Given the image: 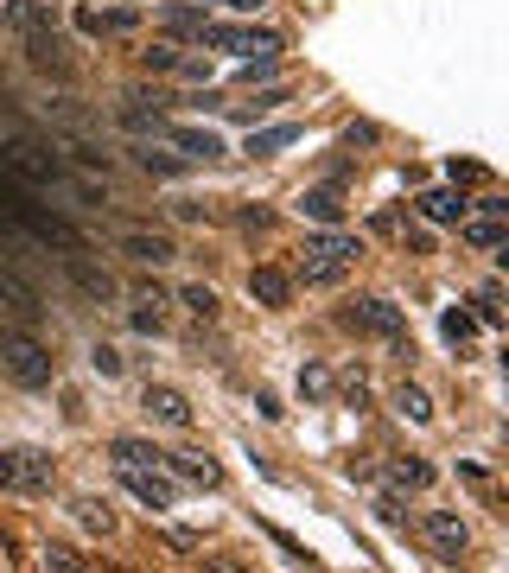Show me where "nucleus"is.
I'll return each instance as SVG.
<instances>
[{
  "instance_id": "19",
  "label": "nucleus",
  "mask_w": 509,
  "mask_h": 573,
  "mask_svg": "<svg viewBox=\"0 0 509 573\" xmlns=\"http://www.w3.org/2000/svg\"><path fill=\"white\" fill-rule=\"evenodd\" d=\"M465 242L484 255H503L509 249V223L503 217H465Z\"/></svg>"
},
{
  "instance_id": "7",
  "label": "nucleus",
  "mask_w": 509,
  "mask_h": 573,
  "mask_svg": "<svg viewBox=\"0 0 509 573\" xmlns=\"http://www.w3.org/2000/svg\"><path fill=\"white\" fill-rule=\"evenodd\" d=\"M58 268H64V281L77 287L83 300H96V306L115 300V274H109V268H90V255H83V249H77V255H58Z\"/></svg>"
},
{
  "instance_id": "30",
  "label": "nucleus",
  "mask_w": 509,
  "mask_h": 573,
  "mask_svg": "<svg viewBox=\"0 0 509 573\" xmlns=\"http://www.w3.org/2000/svg\"><path fill=\"white\" fill-rule=\"evenodd\" d=\"M45 573H90V561L77 548H45Z\"/></svg>"
},
{
  "instance_id": "29",
  "label": "nucleus",
  "mask_w": 509,
  "mask_h": 573,
  "mask_svg": "<svg viewBox=\"0 0 509 573\" xmlns=\"http://www.w3.org/2000/svg\"><path fill=\"white\" fill-rule=\"evenodd\" d=\"M204 26H210V20H204L198 7H166V32H185V39H198Z\"/></svg>"
},
{
  "instance_id": "14",
  "label": "nucleus",
  "mask_w": 509,
  "mask_h": 573,
  "mask_svg": "<svg viewBox=\"0 0 509 573\" xmlns=\"http://www.w3.org/2000/svg\"><path fill=\"white\" fill-rule=\"evenodd\" d=\"M20 51H26V64H32V71H51V77H64V71H70V58H64V39H58V32L20 39Z\"/></svg>"
},
{
  "instance_id": "25",
  "label": "nucleus",
  "mask_w": 509,
  "mask_h": 573,
  "mask_svg": "<svg viewBox=\"0 0 509 573\" xmlns=\"http://www.w3.org/2000/svg\"><path fill=\"white\" fill-rule=\"evenodd\" d=\"M395 408L408 414L414 427H427V421H433V402H427V389H414V382H401V389H395Z\"/></svg>"
},
{
  "instance_id": "5",
  "label": "nucleus",
  "mask_w": 509,
  "mask_h": 573,
  "mask_svg": "<svg viewBox=\"0 0 509 573\" xmlns=\"http://www.w3.org/2000/svg\"><path fill=\"white\" fill-rule=\"evenodd\" d=\"M198 39H204L210 51H236V58H274V51H280L274 32H255V26H217V20H210Z\"/></svg>"
},
{
  "instance_id": "37",
  "label": "nucleus",
  "mask_w": 509,
  "mask_h": 573,
  "mask_svg": "<svg viewBox=\"0 0 509 573\" xmlns=\"http://www.w3.org/2000/svg\"><path fill=\"white\" fill-rule=\"evenodd\" d=\"M376 516H382L389 529H401V523H408V510H401V497H395V491H389V497H376Z\"/></svg>"
},
{
  "instance_id": "1",
  "label": "nucleus",
  "mask_w": 509,
  "mask_h": 573,
  "mask_svg": "<svg viewBox=\"0 0 509 573\" xmlns=\"http://www.w3.org/2000/svg\"><path fill=\"white\" fill-rule=\"evenodd\" d=\"M357 255H363V242L344 236V230L306 236V249H300V281H306V287H331V281H344V274L357 268Z\"/></svg>"
},
{
  "instance_id": "40",
  "label": "nucleus",
  "mask_w": 509,
  "mask_h": 573,
  "mask_svg": "<svg viewBox=\"0 0 509 573\" xmlns=\"http://www.w3.org/2000/svg\"><path fill=\"white\" fill-rule=\"evenodd\" d=\"M204 573H249V567H242L236 554H210V561H204Z\"/></svg>"
},
{
  "instance_id": "38",
  "label": "nucleus",
  "mask_w": 509,
  "mask_h": 573,
  "mask_svg": "<svg viewBox=\"0 0 509 573\" xmlns=\"http://www.w3.org/2000/svg\"><path fill=\"white\" fill-rule=\"evenodd\" d=\"M166 548L172 554H198V535H191V529H166Z\"/></svg>"
},
{
  "instance_id": "13",
  "label": "nucleus",
  "mask_w": 509,
  "mask_h": 573,
  "mask_svg": "<svg viewBox=\"0 0 509 573\" xmlns=\"http://www.w3.org/2000/svg\"><path fill=\"white\" fill-rule=\"evenodd\" d=\"M77 26L90 32V39H115V32H134V26H140V13H134V7H115V13H102V7H77Z\"/></svg>"
},
{
  "instance_id": "10",
  "label": "nucleus",
  "mask_w": 509,
  "mask_h": 573,
  "mask_svg": "<svg viewBox=\"0 0 509 573\" xmlns=\"http://www.w3.org/2000/svg\"><path fill=\"white\" fill-rule=\"evenodd\" d=\"M0 20H7L20 39H39V32H58V20H51V7L45 0H7L0 7Z\"/></svg>"
},
{
  "instance_id": "22",
  "label": "nucleus",
  "mask_w": 509,
  "mask_h": 573,
  "mask_svg": "<svg viewBox=\"0 0 509 573\" xmlns=\"http://www.w3.org/2000/svg\"><path fill=\"white\" fill-rule=\"evenodd\" d=\"M172 134V141H179L185 147V160H223V134H210V128H166Z\"/></svg>"
},
{
  "instance_id": "26",
  "label": "nucleus",
  "mask_w": 509,
  "mask_h": 573,
  "mask_svg": "<svg viewBox=\"0 0 509 573\" xmlns=\"http://www.w3.org/2000/svg\"><path fill=\"white\" fill-rule=\"evenodd\" d=\"M293 141H300V128H293V121H280V128L249 134V153H280V147H293Z\"/></svg>"
},
{
  "instance_id": "20",
  "label": "nucleus",
  "mask_w": 509,
  "mask_h": 573,
  "mask_svg": "<svg viewBox=\"0 0 509 573\" xmlns=\"http://www.w3.org/2000/svg\"><path fill=\"white\" fill-rule=\"evenodd\" d=\"M433 484V465L414 459V453H395L389 459V491H427Z\"/></svg>"
},
{
  "instance_id": "24",
  "label": "nucleus",
  "mask_w": 509,
  "mask_h": 573,
  "mask_svg": "<svg viewBox=\"0 0 509 573\" xmlns=\"http://www.w3.org/2000/svg\"><path fill=\"white\" fill-rule=\"evenodd\" d=\"M77 523L90 529V535H109V529H115V510H109V497H77Z\"/></svg>"
},
{
  "instance_id": "39",
  "label": "nucleus",
  "mask_w": 509,
  "mask_h": 573,
  "mask_svg": "<svg viewBox=\"0 0 509 573\" xmlns=\"http://www.w3.org/2000/svg\"><path fill=\"white\" fill-rule=\"evenodd\" d=\"M90 363H96V370H102V376H121V357L109 351V344H96V351H90Z\"/></svg>"
},
{
  "instance_id": "36",
  "label": "nucleus",
  "mask_w": 509,
  "mask_h": 573,
  "mask_svg": "<svg viewBox=\"0 0 509 573\" xmlns=\"http://www.w3.org/2000/svg\"><path fill=\"white\" fill-rule=\"evenodd\" d=\"M465 211H478V217H503V223H509V198H503V191H490V198L465 204Z\"/></svg>"
},
{
  "instance_id": "42",
  "label": "nucleus",
  "mask_w": 509,
  "mask_h": 573,
  "mask_svg": "<svg viewBox=\"0 0 509 573\" xmlns=\"http://www.w3.org/2000/svg\"><path fill=\"white\" fill-rule=\"evenodd\" d=\"M217 7H230V13H255L261 0H217Z\"/></svg>"
},
{
  "instance_id": "4",
  "label": "nucleus",
  "mask_w": 509,
  "mask_h": 573,
  "mask_svg": "<svg viewBox=\"0 0 509 573\" xmlns=\"http://www.w3.org/2000/svg\"><path fill=\"white\" fill-rule=\"evenodd\" d=\"M338 325L344 332H363V338H389V344L408 338V319H401V306H389V300H350L338 312Z\"/></svg>"
},
{
  "instance_id": "9",
  "label": "nucleus",
  "mask_w": 509,
  "mask_h": 573,
  "mask_svg": "<svg viewBox=\"0 0 509 573\" xmlns=\"http://www.w3.org/2000/svg\"><path fill=\"white\" fill-rule=\"evenodd\" d=\"M147 414H153L160 427H179V433L198 421V408H191L179 389H166V382H147Z\"/></svg>"
},
{
  "instance_id": "2",
  "label": "nucleus",
  "mask_w": 509,
  "mask_h": 573,
  "mask_svg": "<svg viewBox=\"0 0 509 573\" xmlns=\"http://www.w3.org/2000/svg\"><path fill=\"white\" fill-rule=\"evenodd\" d=\"M51 484H58V465H51V453H39V446H13V453H0V491L45 497Z\"/></svg>"
},
{
  "instance_id": "41",
  "label": "nucleus",
  "mask_w": 509,
  "mask_h": 573,
  "mask_svg": "<svg viewBox=\"0 0 509 573\" xmlns=\"http://www.w3.org/2000/svg\"><path fill=\"white\" fill-rule=\"evenodd\" d=\"M13 554H20V548H13V535H7V529H0V573H7V567H13Z\"/></svg>"
},
{
  "instance_id": "3",
  "label": "nucleus",
  "mask_w": 509,
  "mask_h": 573,
  "mask_svg": "<svg viewBox=\"0 0 509 573\" xmlns=\"http://www.w3.org/2000/svg\"><path fill=\"white\" fill-rule=\"evenodd\" d=\"M0 370H7L20 389H45L51 382V351L26 332H0Z\"/></svg>"
},
{
  "instance_id": "34",
  "label": "nucleus",
  "mask_w": 509,
  "mask_h": 573,
  "mask_svg": "<svg viewBox=\"0 0 509 573\" xmlns=\"http://www.w3.org/2000/svg\"><path fill=\"white\" fill-rule=\"evenodd\" d=\"M344 402L357 408V414L370 408V376H357V370H350V376H344Z\"/></svg>"
},
{
  "instance_id": "21",
  "label": "nucleus",
  "mask_w": 509,
  "mask_h": 573,
  "mask_svg": "<svg viewBox=\"0 0 509 573\" xmlns=\"http://www.w3.org/2000/svg\"><path fill=\"white\" fill-rule=\"evenodd\" d=\"M109 459H115V472H153L166 453H160V446H147V440H115Z\"/></svg>"
},
{
  "instance_id": "17",
  "label": "nucleus",
  "mask_w": 509,
  "mask_h": 573,
  "mask_svg": "<svg viewBox=\"0 0 509 573\" xmlns=\"http://www.w3.org/2000/svg\"><path fill=\"white\" fill-rule=\"evenodd\" d=\"M300 211L312 223H325V230H338V223H344V191L338 185H312L306 198H300Z\"/></svg>"
},
{
  "instance_id": "23",
  "label": "nucleus",
  "mask_w": 509,
  "mask_h": 573,
  "mask_svg": "<svg viewBox=\"0 0 509 573\" xmlns=\"http://www.w3.org/2000/svg\"><path fill=\"white\" fill-rule=\"evenodd\" d=\"M420 217H433V223H465V198H459V191H427V198H420Z\"/></svg>"
},
{
  "instance_id": "6",
  "label": "nucleus",
  "mask_w": 509,
  "mask_h": 573,
  "mask_svg": "<svg viewBox=\"0 0 509 573\" xmlns=\"http://www.w3.org/2000/svg\"><path fill=\"white\" fill-rule=\"evenodd\" d=\"M420 535H427V548L440 554V561H459V554L471 548V529H465L459 510H427L420 516Z\"/></svg>"
},
{
  "instance_id": "12",
  "label": "nucleus",
  "mask_w": 509,
  "mask_h": 573,
  "mask_svg": "<svg viewBox=\"0 0 509 573\" xmlns=\"http://www.w3.org/2000/svg\"><path fill=\"white\" fill-rule=\"evenodd\" d=\"M166 465H172V478H179V484H204V491H217V484H223V465L210 453H166Z\"/></svg>"
},
{
  "instance_id": "33",
  "label": "nucleus",
  "mask_w": 509,
  "mask_h": 573,
  "mask_svg": "<svg viewBox=\"0 0 509 573\" xmlns=\"http://www.w3.org/2000/svg\"><path fill=\"white\" fill-rule=\"evenodd\" d=\"M134 160L147 166V172H160V179H172V172H185V160H172V153H153V147H140Z\"/></svg>"
},
{
  "instance_id": "15",
  "label": "nucleus",
  "mask_w": 509,
  "mask_h": 573,
  "mask_svg": "<svg viewBox=\"0 0 509 573\" xmlns=\"http://www.w3.org/2000/svg\"><path fill=\"white\" fill-rule=\"evenodd\" d=\"M249 300H255V306H287V300H293V274L249 268Z\"/></svg>"
},
{
  "instance_id": "32",
  "label": "nucleus",
  "mask_w": 509,
  "mask_h": 573,
  "mask_svg": "<svg viewBox=\"0 0 509 573\" xmlns=\"http://www.w3.org/2000/svg\"><path fill=\"white\" fill-rule=\"evenodd\" d=\"M440 332H446L452 344H471V332H478V325H471V312H459V306H452L446 319H440Z\"/></svg>"
},
{
  "instance_id": "18",
  "label": "nucleus",
  "mask_w": 509,
  "mask_h": 573,
  "mask_svg": "<svg viewBox=\"0 0 509 573\" xmlns=\"http://www.w3.org/2000/svg\"><path fill=\"white\" fill-rule=\"evenodd\" d=\"M128 325H134V332H166V293L160 287H140L134 306H128Z\"/></svg>"
},
{
  "instance_id": "28",
  "label": "nucleus",
  "mask_w": 509,
  "mask_h": 573,
  "mask_svg": "<svg viewBox=\"0 0 509 573\" xmlns=\"http://www.w3.org/2000/svg\"><path fill=\"white\" fill-rule=\"evenodd\" d=\"M179 58H185V51L160 39V45H147V51H140V71H160V77H166V71H179Z\"/></svg>"
},
{
  "instance_id": "31",
  "label": "nucleus",
  "mask_w": 509,
  "mask_h": 573,
  "mask_svg": "<svg viewBox=\"0 0 509 573\" xmlns=\"http://www.w3.org/2000/svg\"><path fill=\"white\" fill-rule=\"evenodd\" d=\"M325 389H331V376L319 370V363H300V395L306 402H325Z\"/></svg>"
},
{
  "instance_id": "35",
  "label": "nucleus",
  "mask_w": 509,
  "mask_h": 573,
  "mask_svg": "<svg viewBox=\"0 0 509 573\" xmlns=\"http://www.w3.org/2000/svg\"><path fill=\"white\" fill-rule=\"evenodd\" d=\"M497 300H503V293H497V281H490V287H478V319H484V325H497V319H503V306H497Z\"/></svg>"
},
{
  "instance_id": "16",
  "label": "nucleus",
  "mask_w": 509,
  "mask_h": 573,
  "mask_svg": "<svg viewBox=\"0 0 509 573\" xmlns=\"http://www.w3.org/2000/svg\"><path fill=\"white\" fill-rule=\"evenodd\" d=\"M0 300H7L13 312H20V319H39V312H45L39 287H32V281H20V274H13L7 262H0Z\"/></svg>"
},
{
  "instance_id": "27",
  "label": "nucleus",
  "mask_w": 509,
  "mask_h": 573,
  "mask_svg": "<svg viewBox=\"0 0 509 573\" xmlns=\"http://www.w3.org/2000/svg\"><path fill=\"white\" fill-rule=\"evenodd\" d=\"M179 306L191 312V319H217V293H210V287H179Z\"/></svg>"
},
{
  "instance_id": "11",
  "label": "nucleus",
  "mask_w": 509,
  "mask_h": 573,
  "mask_svg": "<svg viewBox=\"0 0 509 573\" xmlns=\"http://www.w3.org/2000/svg\"><path fill=\"white\" fill-rule=\"evenodd\" d=\"M121 484H128L147 510H172V503H179V484L160 478V465H153V472H121Z\"/></svg>"
},
{
  "instance_id": "8",
  "label": "nucleus",
  "mask_w": 509,
  "mask_h": 573,
  "mask_svg": "<svg viewBox=\"0 0 509 573\" xmlns=\"http://www.w3.org/2000/svg\"><path fill=\"white\" fill-rule=\"evenodd\" d=\"M115 249L128 255V262H140V268H166L172 255H179V249H172V236H160V230H121Z\"/></svg>"
}]
</instances>
